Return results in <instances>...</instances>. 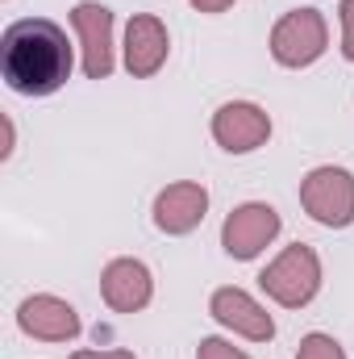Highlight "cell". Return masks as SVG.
Returning <instances> with one entry per match:
<instances>
[{"mask_svg":"<svg viewBox=\"0 0 354 359\" xmlns=\"http://www.w3.org/2000/svg\"><path fill=\"white\" fill-rule=\"evenodd\" d=\"M208 213V188L200 180H176L167 188H159L155 205H150V217H155V230L167 234V238H183L192 234Z\"/></svg>","mask_w":354,"mask_h":359,"instance_id":"obj_11","label":"cell"},{"mask_svg":"<svg viewBox=\"0 0 354 359\" xmlns=\"http://www.w3.org/2000/svg\"><path fill=\"white\" fill-rule=\"evenodd\" d=\"M296 359H346V347H342L334 334H325V330H313V334H304V339H300Z\"/></svg>","mask_w":354,"mask_h":359,"instance_id":"obj_13","label":"cell"},{"mask_svg":"<svg viewBox=\"0 0 354 359\" xmlns=\"http://www.w3.org/2000/svg\"><path fill=\"white\" fill-rule=\"evenodd\" d=\"M17 330L38 343H76L84 334L80 309L55 292H34L17 305Z\"/></svg>","mask_w":354,"mask_h":359,"instance_id":"obj_8","label":"cell"},{"mask_svg":"<svg viewBox=\"0 0 354 359\" xmlns=\"http://www.w3.org/2000/svg\"><path fill=\"white\" fill-rule=\"evenodd\" d=\"M208 313L217 326H225L229 334L246 339V343H271L275 339V318L267 313V305L259 297H250L246 288L229 284V288H217L208 297Z\"/></svg>","mask_w":354,"mask_h":359,"instance_id":"obj_10","label":"cell"},{"mask_svg":"<svg viewBox=\"0 0 354 359\" xmlns=\"http://www.w3.org/2000/svg\"><path fill=\"white\" fill-rule=\"evenodd\" d=\"M321 284H325V268H321V255L309 243L283 247L259 271V288H263L279 309H304L309 301H317Z\"/></svg>","mask_w":354,"mask_h":359,"instance_id":"obj_2","label":"cell"},{"mask_svg":"<svg viewBox=\"0 0 354 359\" xmlns=\"http://www.w3.org/2000/svg\"><path fill=\"white\" fill-rule=\"evenodd\" d=\"M300 209L325 226V230H346L354 226V172L338 163H321L300 180Z\"/></svg>","mask_w":354,"mask_h":359,"instance_id":"obj_4","label":"cell"},{"mask_svg":"<svg viewBox=\"0 0 354 359\" xmlns=\"http://www.w3.org/2000/svg\"><path fill=\"white\" fill-rule=\"evenodd\" d=\"M71 29L80 38V67L88 80H108L117 67L113 46V8L100 0H80L71 8Z\"/></svg>","mask_w":354,"mask_h":359,"instance_id":"obj_7","label":"cell"},{"mask_svg":"<svg viewBox=\"0 0 354 359\" xmlns=\"http://www.w3.org/2000/svg\"><path fill=\"white\" fill-rule=\"evenodd\" d=\"M76 46L50 17H21L0 34V72L17 96H55L71 80Z\"/></svg>","mask_w":354,"mask_h":359,"instance_id":"obj_1","label":"cell"},{"mask_svg":"<svg viewBox=\"0 0 354 359\" xmlns=\"http://www.w3.org/2000/svg\"><path fill=\"white\" fill-rule=\"evenodd\" d=\"M338 21H342V59L354 63V0L338 4Z\"/></svg>","mask_w":354,"mask_h":359,"instance_id":"obj_15","label":"cell"},{"mask_svg":"<svg viewBox=\"0 0 354 359\" xmlns=\"http://www.w3.org/2000/svg\"><path fill=\"white\" fill-rule=\"evenodd\" d=\"M67 359H138V355H134V351H125V347H108V351H100V347H96V351H71Z\"/></svg>","mask_w":354,"mask_h":359,"instance_id":"obj_16","label":"cell"},{"mask_svg":"<svg viewBox=\"0 0 354 359\" xmlns=\"http://www.w3.org/2000/svg\"><path fill=\"white\" fill-rule=\"evenodd\" d=\"M271 130H275L271 113L259 100H225L213 109V121H208V134L225 155H250V151L267 147Z\"/></svg>","mask_w":354,"mask_h":359,"instance_id":"obj_6","label":"cell"},{"mask_svg":"<svg viewBox=\"0 0 354 359\" xmlns=\"http://www.w3.org/2000/svg\"><path fill=\"white\" fill-rule=\"evenodd\" d=\"M171 55V34L163 25V17L155 13H134L125 21V42H121V63L134 80H150L163 72Z\"/></svg>","mask_w":354,"mask_h":359,"instance_id":"obj_9","label":"cell"},{"mask_svg":"<svg viewBox=\"0 0 354 359\" xmlns=\"http://www.w3.org/2000/svg\"><path fill=\"white\" fill-rule=\"evenodd\" d=\"M196 13H208V17H217V13H225V8H234V0H187Z\"/></svg>","mask_w":354,"mask_h":359,"instance_id":"obj_17","label":"cell"},{"mask_svg":"<svg viewBox=\"0 0 354 359\" xmlns=\"http://www.w3.org/2000/svg\"><path fill=\"white\" fill-rule=\"evenodd\" d=\"M100 297L113 313H142L155 301V276L134 255L108 259L100 271Z\"/></svg>","mask_w":354,"mask_h":359,"instance_id":"obj_12","label":"cell"},{"mask_svg":"<svg viewBox=\"0 0 354 359\" xmlns=\"http://www.w3.org/2000/svg\"><path fill=\"white\" fill-rule=\"evenodd\" d=\"M267 50L279 67L288 72H304L313 67L325 50H330V21L321 8H288L275 25H271V38H267Z\"/></svg>","mask_w":354,"mask_h":359,"instance_id":"obj_3","label":"cell"},{"mask_svg":"<svg viewBox=\"0 0 354 359\" xmlns=\"http://www.w3.org/2000/svg\"><path fill=\"white\" fill-rule=\"evenodd\" d=\"M279 230H283V217H279L275 205H267V201H242L221 222V247H225L229 259L250 264V259H259L267 247L279 238Z\"/></svg>","mask_w":354,"mask_h":359,"instance_id":"obj_5","label":"cell"},{"mask_svg":"<svg viewBox=\"0 0 354 359\" xmlns=\"http://www.w3.org/2000/svg\"><path fill=\"white\" fill-rule=\"evenodd\" d=\"M196 359H250L242 347H234L229 339H217V334H208V339H200L196 343Z\"/></svg>","mask_w":354,"mask_h":359,"instance_id":"obj_14","label":"cell"},{"mask_svg":"<svg viewBox=\"0 0 354 359\" xmlns=\"http://www.w3.org/2000/svg\"><path fill=\"white\" fill-rule=\"evenodd\" d=\"M13 147H17V126H13V117H4V151H0V155L8 159V155H13Z\"/></svg>","mask_w":354,"mask_h":359,"instance_id":"obj_18","label":"cell"}]
</instances>
